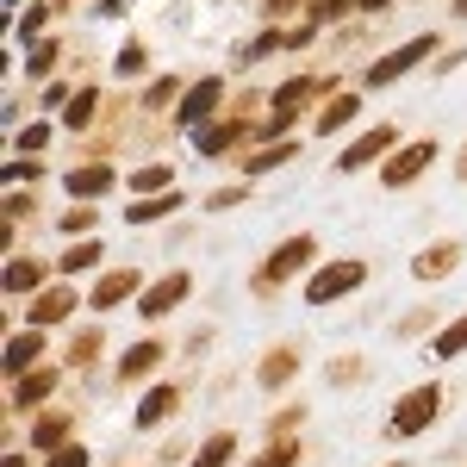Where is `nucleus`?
Returning a JSON list of instances; mask_svg holds the SVG:
<instances>
[{"label":"nucleus","instance_id":"43","mask_svg":"<svg viewBox=\"0 0 467 467\" xmlns=\"http://www.w3.org/2000/svg\"><path fill=\"white\" fill-rule=\"evenodd\" d=\"M0 467H26V462H19V455H6V462H0Z\"/></svg>","mask_w":467,"mask_h":467},{"label":"nucleus","instance_id":"17","mask_svg":"<svg viewBox=\"0 0 467 467\" xmlns=\"http://www.w3.org/2000/svg\"><path fill=\"white\" fill-rule=\"evenodd\" d=\"M175 187V169L169 162H150V169H131V200H150V193H169Z\"/></svg>","mask_w":467,"mask_h":467},{"label":"nucleus","instance_id":"30","mask_svg":"<svg viewBox=\"0 0 467 467\" xmlns=\"http://www.w3.org/2000/svg\"><path fill=\"white\" fill-rule=\"evenodd\" d=\"M44 144H50V125H26L19 131V156H37Z\"/></svg>","mask_w":467,"mask_h":467},{"label":"nucleus","instance_id":"26","mask_svg":"<svg viewBox=\"0 0 467 467\" xmlns=\"http://www.w3.org/2000/svg\"><path fill=\"white\" fill-rule=\"evenodd\" d=\"M306 100H312V81H306V75H293L287 88H275V112H281V119H293Z\"/></svg>","mask_w":467,"mask_h":467},{"label":"nucleus","instance_id":"6","mask_svg":"<svg viewBox=\"0 0 467 467\" xmlns=\"http://www.w3.org/2000/svg\"><path fill=\"white\" fill-rule=\"evenodd\" d=\"M393 144H399V131H393V125H374V131H361L356 144L337 156V169H343V175H356V169H368V162L393 156Z\"/></svg>","mask_w":467,"mask_h":467},{"label":"nucleus","instance_id":"18","mask_svg":"<svg viewBox=\"0 0 467 467\" xmlns=\"http://www.w3.org/2000/svg\"><path fill=\"white\" fill-rule=\"evenodd\" d=\"M237 138H244V125H237V119H224V125H206L193 144H200V156H224V150L237 144Z\"/></svg>","mask_w":467,"mask_h":467},{"label":"nucleus","instance_id":"10","mask_svg":"<svg viewBox=\"0 0 467 467\" xmlns=\"http://www.w3.org/2000/svg\"><path fill=\"white\" fill-rule=\"evenodd\" d=\"M175 405H181V393H175V387H150V393H144V405H138V431H162V424L175 418Z\"/></svg>","mask_w":467,"mask_h":467},{"label":"nucleus","instance_id":"25","mask_svg":"<svg viewBox=\"0 0 467 467\" xmlns=\"http://www.w3.org/2000/svg\"><path fill=\"white\" fill-rule=\"evenodd\" d=\"M349 119H356V94H337V100L318 112V131H324V138H337V131H343Z\"/></svg>","mask_w":467,"mask_h":467},{"label":"nucleus","instance_id":"7","mask_svg":"<svg viewBox=\"0 0 467 467\" xmlns=\"http://www.w3.org/2000/svg\"><path fill=\"white\" fill-rule=\"evenodd\" d=\"M187 293H193V275H187V268H175V275H162L156 287H144L138 312H144V318H169V312H175Z\"/></svg>","mask_w":467,"mask_h":467},{"label":"nucleus","instance_id":"42","mask_svg":"<svg viewBox=\"0 0 467 467\" xmlns=\"http://www.w3.org/2000/svg\"><path fill=\"white\" fill-rule=\"evenodd\" d=\"M287 6H293V0H268V13H287Z\"/></svg>","mask_w":467,"mask_h":467},{"label":"nucleus","instance_id":"41","mask_svg":"<svg viewBox=\"0 0 467 467\" xmlns=\"http://www.w3.org/2000/svg\"><path fill=\"white\" fill-rule=\"evenodd\" d=\"M343 13H349V0H318L312 6V19H343Z\"/></svg>","mask_w":467,"mask_h":467},{"label":"nucleus","instance_id":"33","mask_svg":"<svg viewBox=\"0 0 467 467\" xmlns=\"http://www.w3.org/2000/svg\"><path fill=\"white\" fill-rule=\"evenodd\" d=\"M50 63H57V44H50V37H44V44H32V63H26V69H32V75H44Z\"/></svg>","mask_w":467,"mask_h":467},{"label":"nucleus","instance_id":"23","mask_svg":"<svg viewBox=\"0 0 467 467\" xmlns=\"http://www.w3.org/2000/svg\"><path fill=\"white\" fill-rule=\"evenodd\" d=\"M231 455H237V436L231 431H218L200 442V455H193V467H231Z\"/></svg>","mask_w":467,"mask_h":467},{"label":"nucleus","instance_id":"36","mask_svg":"<svg viewBox=\"0 0 467 467\" xmlns=\"http://www.w3.org/2000/svg\"><path fill=\"white\" fill-rule=\"evenodd\" d=\"M181 94V81L175 75H162V81H156V88H150V107H169V100H175Z\"/></svg>","mask_w":467,"mask_h":467},{"label":"nucleus","instance_id":"31","mask_svg":"<svg viewBox=\"0 0 467 467\" xmlns=\"http://www.w3.org/2000/svg\"><path fill=\"white\" fill-rule=\"evenodd\" d=\"M144 63H150V50H144V44H125V50H119V75H138Z\"/></svg>","mask_w":467,"mask_h":467},{"label":"nucleus","instance_id":"22","mask_svg":"<svg viewBox=\"0 0 467 467\" xmlns=\"http://www.w3.org/2000/svg\"><path fill=\"white\" fill-rule=\"evenodd\" d=\"M181 206V193L169 187V193H150V200H131V224H156V218H169Z\"/></svg>","mask_w":467,"mask_h":467},{"label":"nucleus","instance_id":"44","mask_svg":"<svg viewBox=\"0 0 467 467\" xmlns=\"http://www.w3.org/2000/svg\"><path fill=\"white\" fill-rule=\"evenodd\" d=\"M455 175H462V181H467V150H462V169H455Z\"/></svg>","mask_w":467,"mask_h":467},{"label":"nucleus","instance_id":"4","mask_svg":"<svg viewBox=\"0 0 467 467\" xmlns=\"http://www.w3.org/2000/svg\"><path fill=\"white\" fill-rule=\"evenodd\" d=\"M218 100H224V75H200L187 94H181V107H175V119L187 125V131H206V119L218 112Z\"/></svg>","mask_w":467,"mask_h":467},{"label":"nucleus","instance_id":"35","mask_svg":"<svg viewBox=\"0 0 467 467\" xmlns=\"http://www.w3.org/2000/svg\"><path fill=\"white\" fill-rule=\"evenodd\" d=\"M44 19H50V13H44V6H32V13L19 19V37H26V44H37V32H44Z\"/></svg>","mask_w":467,"mask_h":467},{"label":"nucleus","instance_id":"38","mask_svg":"<svg viewBox=\"0 0 467 467\" xmlns=\"http://www.w3.org/2000/svg\"><path fill=\"white\" fill-rule=\"evenodd\" d=\"M94 349H100V330H88V337H75V349H69V356H75V361H94Z\"/></svg>","mask_w":467,"mask_h":467},{"label":"nucleus","instance_id":"15","mask_svg":"<svg viewBox=\"0 0 467 467\" xmlns=\"http://www.w3.org/2000/svg\"><path fill=\"white\" fill-rule=\"evenodd\" d=\"M293 374H299V356H293V349H268V356H262V368H255V380H262L268 393H275V387H287Z\"/></svg>","mask_w":467,"mask_h":467},{"label":"nucleus","instance_id":"34","mask_svg":"<svg viewBox=\"0 0 467 467\" xmlns=\"http://www.w3.org/2000/svg\"><path fill=\"white\" fill-rule=\"evenodd\" d=\"M57 224H63V231H69V237H81V231H88V224H94V206H75L69 218H57Z\"/></svg>","mask_w":467,"mask_h":467},{"label":"nucleus","instance_id":"20","mask_svg":"<svg viewBox=\"0 0 467 467\" xmlns=\"http://www.w3.org/2000/svg\"><path fill=\"white\" fill-rule=\"evenodd\" d=\"M50 387H57V374H50V368H37V374H19V387H13V405L26 411V405H37V399H50Z\"/></svg>","mask_w":467,"mask_h":467},{"label":"nucleus","instance_id":"13","mask_svg":"<svg viewBox=\"0 0 467 467\" xmlns=\"http://www.w3.org/2000/svg\"><path fill=\"white\" fill-rule=\"evenodd\" d=\"M75 312V287H44L32 299V330L37 324H57V318H69Z\"/></svg>","mask_w":467,"mask_h":467},{"label":"nucleus","instance_id":"29","mask_svg":"<svg viewBox=\"0 0 467 467\" xmlns=\"http://www.w3.org/2000/svg\"><path fill=\"white\" fill-rule=\"evenodd\" d=\"M293 150H299V144H293V138H287V144H275V150H262V156H255L250 169H255V175H268V169H281V162H293Z\"/></svg>","mask_w":467,"mask_h":467},{"label":"nucleus","instance_id":"37","mask_svg":"<svg viewBox=\"0 0 467 467\" xmlns=\"http://www.w3.org/2000/svg\"><path fill=\"white\" fill-rule=\"evenodd\" d=\"M50 467H88V449L69 442V449H57V455H50Z\"/></svg>","mask_w":467,"mask_h":467},{"label":"nucleus","instance_id":"45","mask_svg":"<svg viewBox=\"0 0 467 467\" xmlns=\"http://www.w3.org/2000/svg\"><path fill=\"white\" fill-rule=\"evenodd\" d=\"M361 6H393V0H361Z\"/></svg>","mask_w":467,"mask_h":467},{"label":"nucleus","instance_id":"2","mask_svg":"<svg viewBox=\"0 0 467 467\" xmlns=\"http://www.w3.org/2000/svg\"><path fill=\"white\" fill-rule=\"evenodd\" d=\"M442 411V387L436 380H424V387H411V393L393 405V431L399 436H418V431H431V418Z\"/></svg>","mask_w":467,"mask_h":467},{"label":"nucleus","instance_id":"19","mask_svg":"<svg viewBox=\"0 0 467 467\" xmlns=\"http://www.w3.org/2000/svg\"><path fill=\"white\" fill-rule=\"evenodd\" d=\"M44 287V268H37L32 255H13L6 262V293H37Z\"/></svg>","mask_w":467,"mask_h":467},{"label":"nucleus","instance_id":"8","mask_svg":"<svg viewBox=\"0 0 467 467\" xmlns=\"http://www.w3.org/2000/svg\"><path fill=\"white\" fill-rule=\"evenodd\" d=\"M312 255H318V244H312V237H287L281 250L262 262V287H281V281H287V275H299Z\"/></svg>","mask_w":467,"mask_h":467},{"label":"nucleus","instance_id":"24","mask_svg":"<svg viewBox=\"0 0 467 467\" xmlns=\"http://www.w3.org/2000/svg\"><path fill=\"white\" fill-rule=\"evenodd\" d=\"M156 361H162V343H131V349H125V361H119V374H125V380H138V374H150V368H156Z\"/></svg>","mask_w":467,"mask_h":467},{"label":"nucleus","instance_id":"32","mask_svg":"<svg viewBox=\"0 0 467 467\" xmlns=\"http://www.w3.org/2000/svg\"><path fill=\"white\" fill-rule=\"evenodd\" d=\"M293 462H299V449H293V442H275V449H268L255 467H293Z\"/></svg>","mask_w":467,"mask_h":467},{"label":"nucleus","instance_id":"27","mask_svg":"<svg viewBox=\"0 0 467 467\" xmlns=\"http://www.w3.org/2000/svg\"><path fill=\"white\" fill-rule=\"evenodd\" d=\"M431 349H436V361H455V356H462V349H467V312H462V318H455V324H449L442 337H436Z\"/></svg>","mask_w":467,"mask_h":467},{"label":"nucleus","instance_id":"40","mask_svg":"<svg viewBox=\"0 0 467 467\" xmlns=\"http://www.w3.org/2000/svg\"><path fill=\"white\" fill-rule=\"evenodd\" d=\"M237 200H244V187H218L206 206H213V213H224V206H237Z\"/></svg>","mask_w":467,"mask_h":467},{"label":"nucleus","instance_id":"39","mask_svg":"<svg viewBox=\"0 0 467 467\" xmlns=\"http://www.w3.org/2000/svg\"><path fill=\"white\" fill-rule=\"evenodd\" d=\"M0 175H6V181H32L37 169H32V156H13V162H6V169H0Z\"/></svg>","mask_w":467,"mask_h":467},{"label":"nucleus","instance_id":"46","mask_svg":"<svg viewBox=\"0 0 467 467\" xmlns=\"http://www.w3.org/2000/svg\"><path fill=\"white\" fill-rule=\"evenodd\" d=\"M455 6H462V13H467V0H455Z\"/></svg>","mask_w":467,"mask_h":467},{"label":"nucleus","instance_id":"14","mask_svg":"<svg viewBox=\"0 0 467 467\" xmlns=\"http://www.w3.org/2000/svg\"><path fill=\"white\" fill-rule=\"evenodd\" d=\"M44 356V337H37V330H19V337H13V343H6V374H32V361Z\"/></svg>","mask_w":467,"mask_h":467},{"label":"nucleus","instance_id":"12","mask_svg":"<svg viewBox=\"0 0 467 467\" xmlns=\"http://www.w3.org/2000/svg\"><path fill=\"white\" fill-rule=\"evenodd\" d=\"M32 449L37 455H57V449H69V418L63 411H44L32 424Z\"/></svg>","mask_w":467,"mask_h":467},{"label":"nucleus","instance_id":"11","mask_svg":"<svg viewBox=\"0 0 467 467\" xmlns=\"http://www.w3.org/2000/svg\"><path fill=\"white\" fill-rule=\"evenodd\" d=\"M138 293V268H119V275H100L94 281V312H112L119 299H131Z\"/></svg>","mask_w":467,"mask_h":467},{"label":"nucleus","instance_id":"16","mask_svg":"<svg viewBox=\"0 0 467 467\" xmlns=\"http://www.w3.org/2000/svg\"><path fill=\"white\" fill-rule=\"evenodd\" d=\"M107 187H112V169H100V162H88V169H69V193H75V200H88V206H94Z\"/></svg>","mask_w":467,"mask_h":467},{"label":"nucleus","instance_id":"28","mask_svg":"<svg viewBox=\"0 0 467 467\" xmlns=\"http://www.w3.org/2000/svg\"><path fill=\"white\" fill-rule=\"evenodd\" d=\"M94 262H100V244L88 237V244H75V250L63 255V275H81V268H94Z\"/></svg>","mask_w":467,"mask_h":467},{"label":"nucleus","instance_id":"3","mask_svg":"<svg viewBox=\"0 0 467 467\" xmlns=\"http://www.w3.org/2000/svg\"><path fill=\"white\" fill-rule=\"evenodd\" d=\"M361 281H368V262H356V255H349V262H330L324 275H312V281H306V299H312V306H330V299L356 293Z\"/></svg>","mask_w":467,"mask_h":467},{"label":"nucleus","instance_id":"1","mask_svg":"<svg viewBox=\"0 0 467 467\" xmlns=\"http://www.w3.org/2000/svg\"><path fill=\"white\" fill-rule=\"evenodd\" d=\"M424 57H436V37L431 32H418V37H405L399 50H387L374 69H368V88H387V81H399V75H411Z\"/></svg>","mask_w":467,"mask_h":467},{"label":"nucleus","instance_id":"5","mask_svg":"<svg viewBox=\"0 0 467 467\" xmlns=\"http://www.w3.org/2000/svg\"><path fill=\"white\" fill-rule=\"evenodd\" d=\"M431 162H436V138H418V144H405V150H393V156H387L380 181H387V187H411V181L424 175Z\"/></svg>","mask_w":467,"mask_h":467},{"label":"nucleus","instance_id":"9","mask_svg":"<svg viewBox=\"0 0 467 467\" xmlns=\"http://www.w3.org/2000/svg\"><path fill=\"white\" fill-rule=\"evenodd\" d=\"M455 262H462V244H431V250H418L411 275L418 281H442V275H455Z\"/></svg>","mask_w":467,"mask_h":467},{"label":"nucleus","instance_id":"21","mask_svg":"<svg viewBox=\"0 0 467 467\" xmlns=\"http://www.w3.org/2000/svg\"><path fill=\"white\" fill-rule=\"evenodd\" d=\"M94 112H100V94H94V88H81V94H69V107H63V125H69V131H88V125H94Z\"/></svg>","mask_w":467,"mask_h":467}]
</instances>
